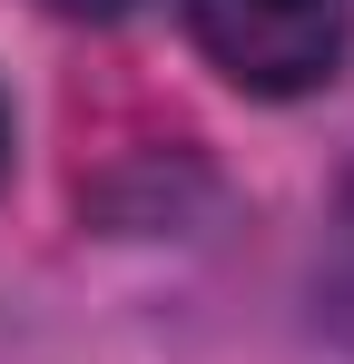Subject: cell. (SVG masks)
Returning <instances> with one entry per match:
<instances>
[{"mask_svg":"<svg viewBox=\"0 0 354 364\" xmlns=\"http://www.w3.org/2000/svg\"><path fill=\"white\" fill-rule=\"evenodd\" d=\"M187 40L246 99H305L354 50V0H187Z\"/></svg>","mask_w":354,"mask_h":364,"instance_id":"obj_1","label":"cell"},{"mask_svg":"<svg viewBox=\"0 0 354 364\" xmlns=\"http://www.w3.org/2000/svg\"><path fill=\"white\" fill-rule=\"evenodd\" d=\"M40 10H59V20H128L138 0H40Z\"/></svg>","mask_w":354,"mask_h":364,"instance_id":"obj_2","label":"cell"},{"mask_svg":"<svg viewBox=\"0 0 354 364\" xmlns=\"http://www.w3.org/2000/svg\"><path fill=\"white\" fill-rule=\"evenodd\" d=\"M0 168H10V99H0Z\"/></svg>","mask_w":354,"mask_h":364,"instance_id":"obj_3","label":"cell"}]
</instances>
